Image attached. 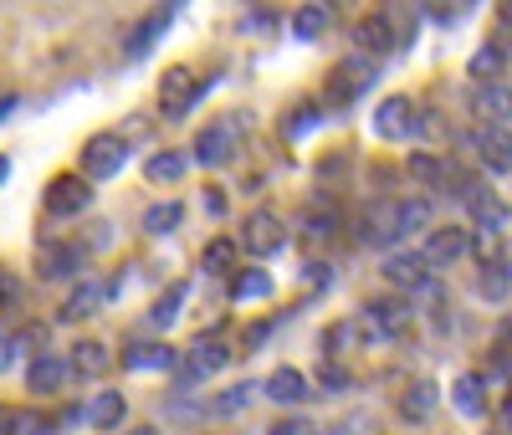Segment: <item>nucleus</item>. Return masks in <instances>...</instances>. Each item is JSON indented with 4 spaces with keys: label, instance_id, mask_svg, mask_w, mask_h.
I'll return each instance as SVG.
<instances>
[{
    "label": "nucleus",
    "instance_id": "obj_1",
    "mask_svg": "<svg viewBox=\"0 0 512 435\" xmlns=\"http://www.w3.org/2000/svg\"><path fill=\"white\" fill-rule=\"evenodd\" d=\"M431 226V200H374L359 221L364 246H395L400 236Z\"/></svg>",
    "mask_w": 512,
    "mask_h": 435
},
{
    "label": "nucleus",
    "instance_id": "obj_2",
    "mask_svg": "<svg viewBox=\"0 0 512 435\" xmlns=\"http://www.w3.org/2000/svg\"><path fill=\"white\" fill-rule=\"evenodd\" d=\"M241 134H246V118L241 113H226L216 123H205L200 134H195V164H205V169L231 164L236 149H241Z\"/></svg>",
    "mask_w": 512,
    "mask_h": 435
},
{
    "label": "nucleus",
    "instance_id": "obj_3",
    "mask_svg": "<svg viewBox=\"0 0 512 435\" xmlns=\"http://www.w3.org/2000/svg\"><path fill=\"white\" fill-rule=\"evenodd\" d=\"M405 11L400 6H384V11H374V16H364L359 26H354V41L369 52V57H384V52H395L400 41H405Z\"/></svg>",
    "mask_w": 512,
    "mask_h": 435
},
{
    "label": "nucleus",
    "instance_id": "obj_4",
    "mask_svg": "<svg viewBox=\"0 0 512 435\" xmlns=\"http://www.w3.org/2000/svg\"><path fill=\"white\" fill-rule=\"evenodd\" d=\"M374 77H379L374 57H349V62H338V67H333V77H328V103H333V108L359 103V98L369 93V87H374Z\"/></svg>",
    "mask_w": 512,
    "mask_h": 435
},
{
    "label": "nucleus",
    "instance_id": "obj_5",
    "mask_svg": "<svg viewBox=\"0 0 512 435\" xmlns=\"http://www.w3.org/2000/svg\"><path fill=\"white\" fill-rule=\"evenodd\" d=\"M128 164V139L123 134H93L82 144V180H113Z\"/></svg>",
    "mask_w": 512,
    "mask_h": 435
},
{
    "label": "nucleus",
    "instance_id": "obj_6",
    "mask_svg": "<svg viewBox=\"0 0 512 435\" xmlns=\"http://www.w3.org/2000/svg\"><path fill=\"white\" fill-rule=\"evenodd\" d=\"M200 93H205V82H200L195 67H164V77H159V113L185 118Z\"/></svg>",
    "mask_w": 512,
    "mask_h": 435
},
{
    "label": "nucleus",
    "instance_id": "obj_7",
    "mask_svg": "<svg viewBox=\"0 0 512 435\" xmlns=\"http://www.w3.org/2000/svg\"><path fill=\"white\" fill-rule=\"evenodd\" d=\"M410 302L405 297H374L369 308L359 313V328L369 333V338H405L410 333Z\"/></svg>",
    "mask_w": 512,
    "mask_h": 435
},
{
    "label": "nucleus",
    "instance_id": "obj_8",
    "mask_svg": "<svg viewBox=\"0 0 512 435\" xmlns=\"http://www.w3.org/2000/svg\"><path fill=\"white\" fill-rule=\"evenodd\" d=\"M374 134L390 139V144H410L420 134V108L410 98H384L374 108Z\"/></svg>",
    "mask_w": 512,
    "mask_h": 435
},
{
    "label": "nucleus",
    "instance_id": "obj_9",
    "mask_svg": "<svg viewBox=\"0 0 512 435\" xmlns=\"http://www.w3.org/2000/svg\"><path fill=\"white\" fill-rule=\"evenodd\" d=\"M231 364V348L221 343V338H195L190 348H185V359H180V379L185 384H200V379H210V374H221Z\"/></svg>",
    "mask_w": 512,
    "mask_h": 435
},
{
    "label": "nucleus",
    "instance_id": "obj_10",
    "mask_svg": "<svg viewBox=\"0 0 512 435\" xmlns=\"http://www.w3.org/2000/svg\"><path fill=\"white\" fill-rule=\"evenodd\" d=\"M241 246H246L251 256H277V251L287 246L282 215H272V210H251V215H246V236H241Z\"/></svg>",
    "mask_w": 512,
    "mask_h": 435
},
{
    "label": "nucleus",
    "instance_id": "obj_11",
    "mask_svg": "<svg viewBox=\"0 0 512 435\" xmlns=\"http://www.w3.org/2000/svg\"><path fill=\"white\" fill-rule=\"evenodd\" d=\"M93 205V190L82 174H57V180L47 185V215H57V221H67V215H82Z\"/></svg>",
    "mask_w": 512,
    "mask_h": 435
},
{
    "label": "nucleus",
    "instance_id": "obj_12",
    "mask_svg": "<svg viewBox=\"0 0 512 435\" xmlns=\"http://www.w3.org/2000/svg\"><path fill=\"white\" fill-rule=\"evenodd\" d=\"M466 251H472V231H461V226H441L420 246V256L431 261V267H451V261H461Z\"/></svg>",
    "mask_w": 512,
    "mask_h": 435
},
{
    "label": "nucleus",
    "instance_id": "obj_13",
    "mask_svg": "<svg viewBox=\"0 0 512 435\" xmlns=\"http://www.w3.org/2000/svg\"><path fill=\"white\" fill-rule=\"evenodd\" d=\"M472 108H477L482 123L507 128V123H512V87H507V82H482L477 93H472Z\"/></svg>",
    "mask_w": 512,
    "mask_h": 435
},
{
    "label": "nucleus",
    "instance_id": "obj_14",
    "mask_svg": "<svg viewBox=\"0 0 512 435\" xmlns=\"http://www.w3.org/2000/svg\"><path fill=\"white\" fill-rule=\"evenodd\" d=\"M67 374H72V364L62 354H36L31 369H26V384H31V395H57L67 384Z\"/></svg>",
    "mask_w": 512,
    "mask_h": 435
},
{
    "label": "nucleus",
    "instance_id": "obj_15",
    "mask_svg": "<svg viewBox=\"0 0 512 435\" xmlns=\"http://www.w3.org/2000/svg\"><path fill=\"white\" fill-rule=\"evenodd\" d=\"M384 277H390L395 287H425V282H431V261H425L420 251H395L390 261H384Z\"/></svg>",
    "mask_w": 512,
    "mask_h": 435
},
{
    "label": "nucleus",
    "instance_id": "obj_16",
    "mask_svg": "<svg viewBox=\"0 0 512 435\" xmlns=\"http://www.w3.org/2000/svg\"><path fill=\"white\" fill-rule=\"evenodd\" d=\"M262 395L277 400V405H303L308 400V374L303 369H272L267 384H262Z\"/></svg>",
    "mask_w": 512,
    "mask_h": 435
},
{
    "label": "nucleus",
    "instance_id": "obj_17",
    "mask_svg": "<svg viewBox=\"0 0 512 435\" xmlns=\"http://www.w3.org/2000/svg\"><path fill=\"white\" fill-rule=\"evenodd\" d=\"M36 272L47 277V282H62V277H77L82 272V256L72 251V246H57V241H47L36 251Z\"/></svg>",
    "mask_w": 512,
    "mask_h": 435
},
{
    "label": "nucleus",
    "instance_id": "obj_18",
    "mask_svg": "<svg viewBox=\"0 0 512 435\" xmlns=\"http://www.w3.org/2000/svg\"><path fill=\"white\" fill-rule=\"evenodd\" d=\"M477 154H482V164L487 169H512V134L507 128H492V123H482L477 128Z\"/></svg>",
    "mask_w": 512,
    "mask_h": 435
},
{
    "label": "nucleus",
    "instance_id": "obj_19",
    "mask_svg": "<svg viewBox=\"0 0 512 435\" xmlns=\"http://www.w3.org/2000/svg\"><path fill=\"white\" fill-rule=\"evenodd\" d=\"M180 11V0H169V6H159V11H149L144 21H139V31L134 36H128V57H144L149 47H154V41L169 31V16H175Z\"/></svg>",
    "mask_w": 512,
    "mask_h": 435
},
{
    "label": "nucleus",
    "instance_id": "obj_20",
    "mask_svg": "<svg viewBox=\"0 0 512 435\" xmlns=\"http://www.w3.org/2000/svg\"><path fill=\"white\" fill-rule=\"evenodd\" d=\"M72 374H82V379H103L108 369H113V359H108V348L103 343H93V338H82L77 348H72Z\"/></svg>",
    "mask_w": 512,
    "mask_h": 435
},
{
    "label": "nucleus",
    "instance_id": "obj_21",
    "mask_svg": "<svg viewBox=\"0 0 512 435\" xmlns=\"http://www.w3.org/2000/svg\"><path fill=\"white\" fill-rule=\"evenodd\" d=\"M482 395H487V379H482V374H461V379L451 384V405H456L461 415H472V420L487 410Z\"/></svg>",
    "mask_w": 512,
    "mask_h": 435
},
{
    "label": "nucleus",
    "instance_id": "obj_22",
    "mask_svg": "<svg viewBox=\"0 0 512 435\" xmlns=\"http://www.w3.org/2000/svg\"><path fill=\"white\" fill-rule=\"evenodd\" d=\"M400 415L415 420V425L431 420V415H436V384H431V379H415L405 395H400Z\"/></svg>",
    "mask_w": 512,
    "mask_h": 435
},
{
    "label": "nucleus",
    "instance_id": "obj_23",
    "mask_svg": "<svg viewBox=\"0 0 512 435\" xmlns=\"http://www.w3.org/2000/svg\"><path fill=\"white\" fill-rule=\"evenodd\" d=\"M123 415H128V400L123 395H93V405L82 410V420H88L93 430H118Z\"/></svg>",
    "mask_w": 512,
    "mask_h": 435
},
{
    "label": "nucleus",
    "instance_id": "obj_24",
    "mask_svg": "<svg viewBox=\"0 0 512 435\" xmlns=\"http://www.w3.org/2000/svg\"><path fill=\"white\" fill-rule=\"evenodd\" d=\"M236 256H241V246L226 241V236H216V241L200 251V272H210V277H231V272H236Z\"/></svg>",
    "mask_w": 512,
    "mask_h": 435
},
{
    "label": "nucleus",
    "instance_id": "obj_25",
    "mask_svg": "<svg viewBox=\"0 0 512 435\" xmlns=\"http://www.w3.org/2000/svg\"><path fill=\"white\" fill-rule=\"evenodd\" d=\"M328 26H333V11L323 6V0H308V6H297V11H292V31L303 36V41H318Z\"/></svg>",
    "mask_w": 512,
    "mask_h": 435
},
{
    "label": "nucleus",
    "instance_id": "obj_26",
    "mask_svg": "<svg viewBox=\"0 0 512 435\" xmlns=\"http://www.w3.org/2000/svg\"><path fill=\"white\" fill-rule=\"evenodd\" d=\"M185 169H190V159H185L180 149H159V154H149V164H144L149 185H175Z\"/></svg>",
    "mask_w": 512,
    "mask_h": 435
},
{
    "label": "nucleus",
    "instance_id": "obj_27",
    "mask_svg": "<svg viewBox=\"0 0 512 435\" xmlns=\"http://www.w3.org/2000/svg\"><path fill=\"white\" fill-rule=\"evenodd\" d=\"M128 369H139V374H154V369H180V354H175V348H159V343H149V348H134V354H128L123 359Z\"/></svg>",
    "mask_w": 512,
    "mask_h": 435
},
{
    "label": "nucleus",
    "instance_id": "obj_28",
    "mask_svg": "<svg viewBox=\"0 0 512 435\" xmlns=\"http://www.w3.org/2000/svg\"><path fill=\"white\" fill-rule=\"evenodd\" d=\"M103 297H108V292H103L98 282H88V287H77V292H72V297L62 302V318H67V323H77V318H93V313L103 308Z\"/></svg>",
    "mask_w": 512,
    "mask_h": 435
},
{
    "label": "nucleus",
    "instance_id": "obj_29",
    "mask_svg": "<svg viewBox=\"0 0 512 435\" xmlns=\"http://www.w3.org/2000/svg\"><path fill=\"white\" fill-rule=\"evenodd\" d=\"M180 221H185V205H180V200H164V205H149V210H144V231H149V236H169Z\"/></svg>",
    "mask_w": 512,
    "mask_h": 435
},
{
    "label": "nucleus",
    "instance_id": "obj_30",
    "mask_svg": "<svg viewBox=\"0 0 512 435\" xmlns=\"http://www.w3.org/2000/svg\"><path fill=\"white\" fill-rule=\"evenodd\" d=\"M410 180H420L425 190H436V185L451 180V169H446L436 154H410Z\"/></svg>",
    "mask_w": 512,
    "mask_h": 435
},
{
    "label": "nucleus",
    "instance_id": "obj_31",
    "mask_svg": "<svg viewBox=\"0 0 512 435\" xmlns=\"http://www.w3.org/2000/svg\"><path fill=\"white\" fill-rule=\"evenodd\" d=\"M231 297H236V302H262V297H272V277H267V272H236Z\"/></svg>",
    "mask_w": 512,
    "mask_h": 435
},
{
    "label": "nucleus",
    "instance_id": "obj_32",
    "mask_svg": "<svg viewBox=\"0 0 512 435\" xmlns=\"http://www.w3.org/2000/svg\"><path fill=\"white\" fill-rule=\"evenodd\" d=\"M502 67H507V52H502V47H482V52L472 57V77H477V82H497Z\"/></svg>",
    "mask_w": 512,
    "mask_h": 435
},
{
    "label": "nucleus",
    "instance_id": "obj_33",
    "mask_svg": "<svg viewBox=\"0 0 512 435\" xmlns=\"http://www.w3.org/2000/svg\"><path fill=\"white\" fill-rule=\"evenodd\" d=\"M256 395H262V389H256V384H231L226 395H221L216 405H210V410H216V415H241V410H246V405H251Z\"/></svg>",
    "mask_w": 512,
    "mask_h": 435
},
{
    "label": "nucleus",
    "instance_id": "obj_34",
    "mask_svg": "<svg viewBox=\"0 0 512 435\" xmlns=\"http://www.w3.org/2000/svg\"><path fill=\"white\" fill-rule=\"evenodd\" d=\"M180 302H185V287H169L159 302H154V313H149V323L154 328H169V323H175L180 318Z\"/></svg>",
    "mask_w": 512,
    "mask_h": 435
},
{
    "label": "nucleus",
    "instance_id": "obj_35",
    "mask_svg": "<svg viewBox=\"0 0 512 435\" xmlns=\"http://www.w3.org/2000/svg\"><path fill=\"white\" fill-rule=\"evenodd\" d=\"M11 435H52V420H41L36 410H11Z\"/></svg>",
    "mask_w": 512,
    "mask_h": 435
},
{
    "label": "nucleus",
    "instance_id": "obj_36",
    "mask_svg": "<svg viewBox=\"0 0 512 435\" xmlns=\"http://www.w3.org/2000/svg\"><path fill=\"white\" fill-rule=\"evenodd\" d=\"M477 292H482V297H507V272H502V267H487L482 282H477Z\"/></svg>",
    "mask_w": 512,
    "mask_h": 435
},
{
    "label": "nucleus",
    "instance_id": "obj_37",
    "mask_svg": "<svg viewBox=\"0 0 512 435\" xmlns=\"http://www.w3.org/2000/svg\"><path fill=\"white\" fill-rule=\"evenodd\" d=\"M267 435H318V430H313L308 420H277V425H272Z\"/></svg>",
    "mask_w": 512,
    "mask_h": 435
},
{
    "label": "nucleus",
    "instance_id": "obj_38",
    "mask_svg": "<svg viewBox=\"0 0 512 435\" xmlns=\"http://www.w3.org/2000/svg\"><path fill=\"white\" fill-rule=\"evenodd\" d=\"M11 364H16V338H11V333H0V374H6Z\"/></svg>",
    "mask_w": 512,
    "mask_h": 435
},
{
    "label": "nucleus",
    "instance_id": "obj_39",
    "mask_svg": "<svg viewBox=\"0 0 512 435\" xmlns=\"http://www.w3.org/2000/svg\"><path fill=\"white\" fill-rule=\"evenodd\" d=\"M497 430H502V435H512V395L497 405Z\"/></svg>",
    "mask_w": 512,
    "mask_h": 435
},
{
    "label": "nucleus",
    "instance_id": "obj_40",
    "mask_svg": "<svg viewBox=\"0 0 512 435\" xmlns=\"http://www.w3.org/2000/svg\"><path fill=\"white\" fill-rule=\"evenodd\" d=\"M16 297H21L16 277H6V272H0V302H16Z\"/></svg>",
    "mask_w": 512,
    "mask_h": 435
},
{
    "label": "nucleus",
    "instance_id": "obj_41",
    "mask_svg": "<svg viewBox=\"0 0 512 435\" xmlns=\"http://www.w3.org/2000/svg\"><path fill=\"white\" fill-rule=\"evenodd\" d=\"M497 21H502V26H512V0H497Z\"/></svg>",
    "mask_w": 512,
    "mask_h": 435
},
{
    "label": "nucleus",
    "instance_id": "obj_42",
    "mask_svg": "<svg viewBox=\"0 0 512 435\" xmlns=\"http://www.w3.org/2000/svg\"><path fill=\"white\" fill-rule=\"evenodd\" d=\"M16 113V98H0V118H11Z\"/></svg>",
    "mask_w": 512,
    "mask_h": 435
},
{
    "label": "nucleus",
    "instance_id": "obj_43",
    "mask_svg": "<svg viewBox=\"0 0 512 435\" xmlns=\"http://www.w3.org/2000/svg\"><path fill=\"white\" fill-rule=\"evenodd\" d=\"M0 435H11V410H0Z\"/></svg>",
    "mask_w": 512,
    "mask_h": 435
},
{
    "label": "nucleus",
    "instance_id": "obj_44",
    "mask_svg": "<svg viewBox=\"0 0 512 435\" xmlns=\"http://www.w3.org/2000/svg\"><path fill=\"white\" fill-rule=\"evenodd\" d=\"M11 180V159H0V185H6Z\"/></svg>",
    "mask_w": 512,
    "mask_h": 435
},
{
    "label": "nucleus",
    "instance_id": "obj_45",
    "mask_svg": "<svg viewBox=\"0 0 512 435\" xmlns=\"http://www.w3.org/2000/svg\"><path fill=\"white\" fill-rule=\"evenodd\" d=\"M323 6H328V11H333V6H349V0H323Z\"/></svg>",
    "mask_w": 512,
    "mask_h": 435
}]
</instances>
